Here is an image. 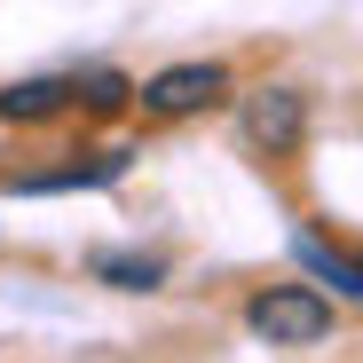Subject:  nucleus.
Here are the masks:
<instances>
[{
    "label": "nucleus",
    "mask_w": 363,
    "mask_h": 363,
    "mask_svg": "<svg viewBox=\"0 0 363 363\" xmlns=\"http://www.w3.org/2000/svg\"><path fill=\"white\" fill-rule=\"evenodd\" d=\"M300 127H308L300 87H253V95H245V143H253V150H292Z\"/></svg>",
    "instance_id": "obj_3"
},
{
    "label": "nucleus",
    "mask_w": 363,
    "mask_h": 363,
    "mask_svg": "<svg viewBox=\"0 0 363 363\" xmlns=\"http://www.w3.org/2000/svg\"><path fill=\"white\" fill-rule=\"evenodd\" d=\"M95 277H111L118 292H150L166 269H158V261H143V253H103V261H95Z\"/></svg>",
    "instance_id": "obj_6"
},
{
    "label": "nucleus",
    "mask_w": 363,
    "mask_h": 363,
    "mask_svg": "<svg viewBox=\"0 0 363 363\" xmlns=\"http://www.w3.org/2000/svg\"><path fill=\"white\" fill-rule=\"evenodd\" d=\"M245 324H253V340H269V347H316V340H332V308H324V292H308V284H269V292H253Z\"/></svg>",
    "instance_id": "obj_1"
},
{
    "label": "nucleus",
    "mask_w": 363,
    "mask_h": 363,
    "mask_svg": "<svg viewBox=\"0 0 363 363\" xmlns=\"http://www.w3.org/2000/svg\"><path fill=\"white\" fill-rule=\"evenodd\" d=\"M64 103H72V79H24V87L0 95V118H48Z\"/></svg>",
    "instance_id": "obj_5"
},
{
    "label": "nucleus",
    "mask_w": 363,
    "mask_h": 363,
    "mask_svg": "<svg viewBox=\"0 0 363 363\" xmlns=\"http://www.w3.org/2000/svg\"><path fill=\"white\" fill-rule=\"evenodd\" d=\"M72 103H87V111H118V103H127V72H79L72 79Z\"/></svg>",
    "instance_id": "obj_7"
},
{
    "label": "nucleus",
    "mask_w": 363,
    "mask_h": 363,
    "mask_svg": "<svg viewBox=\"0 0 363 363\" xmlns=\"http://www.w3.org/2000/svg\"><path fill=\"white\" fill-rule=\"evenodd\" d=\"M229 95V72L221 64H166L150 87H143V111L150 118H198Z\"/></svg>",
    "instance_id": "obj_2"
},
{
    "label": "nucleus",
    "mask_w": 363,
    "mask_h": 363,
    "mask_svg": "<svg viewBox=\"0 0 363 363\" xmlns=\"http://www.w3.org/2000/svg\"><path fill=\"white\" fill-rule=\"evenodd\" d=\"M292 261H300V269H316V277H324V284H332L340 300H363V261L332 253L324 237H292Z\"/></svg>",
    "instance_id": "obj_4"
}]
</instances>
